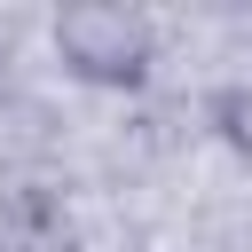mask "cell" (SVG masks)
Here are the masks:
<instances>
[{
	"label": "cell",
	"mask_w": 252,
	"mask_h": 252,
	"mask_svg": "<svg viewBox=\"0 0 252 252\" xmlns=\"http://www.w3.org/2000/svg\"><path fill=\"white\" fill-rule=\"evenodd\" d=\"M213 126H220V142H228L236 158H252V79H236V87L213 102Z\"/></svg>",
	"instance_id": "2"
},
{
	"label": "cell",
	"mask_w": 252,
	"mask_h": 252,
	"mask_svg": "<svg viewBox=\"0 0 252 252\" xmlns=\"http://www.w3.org/2000/svg\"><path fill=\"white\" fill-rule=\"evenodd\" d=\"M47 47H55V63L79 87H142L150 63H158L150 16L142 8H118V0H71V8H55Z\"/></svg>",
	"instance_id": "1"
}]
</instances>
